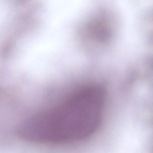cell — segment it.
Listing matches in <instances>:
<instances>
[{
    "mask_svg": "<svg viewBox=\"0 0 153 153\" xmlns=\"http://www.w3.org/2000/svg\"><path fill=\"white\" fill-rule=\"evenodd\" d=\"M105 93L102 88L80 89L23 124L19 134L37 142L68 144L91 137L102 123Z\"/></svg>",
    "mask_w": 153,
    "mask_h": 153,
    "instance_id": "1",
    "label": "cell"
}]
</instances>
